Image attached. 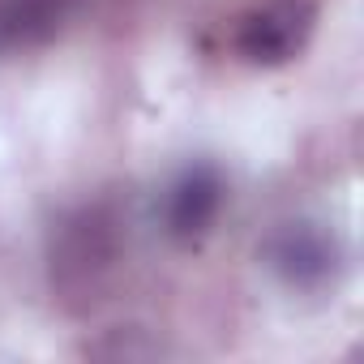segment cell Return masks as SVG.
Returning a JSON list of instances; mask_svg holds the SVG:
<instances>
[{
  "mask_svg": "<svg viewBox=\"0 0 364 364\" xmlns=\"http://www.w3.org/2000/svg\"><path fill=\"white\" fill-rule=\"evenodd\" d=\"M313 31H317V0H266L240 18L232 43L240 60L257 69H279L309 48Z\"/></svg>",
  "mask_w": 364,
  "mask_h": 364,
  "instance_id": "6da1fadb",
  "label": "cell"
},
{
  "mask_svg": "<svg viewBox=\"0 0 364 364\" xmlns=\"http://www.w3.org/2000/svg\"><path fill=\"white\" fill-rule=\"evenodd\" d=\"M223 210V176L210 163L185 167L163 198V228L176 245H202Z\"/></svg>",
  "mask_w": 364,
  "mask_h": 364,
  "instance_id": "7a4b0ae2",
  "label": "cell"
},
{
  "mask_svg": "<svg viewBox=\"0 0 364 364\" xmlns=\"http://www.w3.org/2000/svg\"><path fill=\"white\" fill-rule=\"evenodd\" d=\"M270 266L279 270V279L296 291H317L326 283H334L338 270V240L334 232L317 228V223H287L274 240H270Z\"/></svg>",
  "mask_w": 364,
  "mask_h": 364,
  "instance_id": "3957f363",
  "label": "cell"
},
{
  "mask_svg": "<svg viewBox=\"0 0 364 364\" xmlns=\"http://www.w3.org/2000/svg\"><path fill=\"white\" fill-rule=\"evenodd\" d=\"M82 0H0V56L48 48L77 18Z\"/></svg>",
  "mask_w": 364,
  "mask_h": 364,
  "instance_id": "277c9868",
  "label": "cell"
},
{
  "mask_svg": "<svg viewBox=\"0 0 364 364\" xmlns=\"http://www.w3.org/2000/svg\"><path fill=\"white\" fill-rule=\"evenodd\" d=\"M112 262V223L99 215V210H86L77 215L69 228H65V249H60V274L65 279H77L86 283L95 270H103Z\"/></svg>",
  "mask_w": 364,
  "mask_h": 364,
  "instance_id": "5b68a950",
  "label": "cell"
}]
</instances>
